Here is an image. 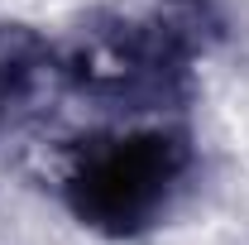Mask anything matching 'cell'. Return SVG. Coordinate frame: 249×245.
Instances as JSON below:
<instances>
[{"instance_id":"6da1fadb","label":"cell","mask_w":249,"mask_h":245,"mask_svg":"<svg viewBox=\"0 0 249 245\" xmlns=\"http://www.w3.org/2000/svg\"><path fill=\"white\" fill-rule=\"evenodd\" d=\"M225 29L220 0H154L144 15H101L58 48V77L106 106H168L187 96L192 67L220 48Z\"/></svg>"},{"instance_id":"7a4b0ae2","label":"cell","mask_w":249,"mask_h":245,"mask_svg":"<svg viewBox=\"0 0 249 245\" xmlns=\"http://www.w3.org/2000/svg\"><path fill=\"white\" fill-rule=\"evenodd\" d=\"M192 144L178 130H120L82 140L62 168V202L87 231L129 241L154 231L192 178Z\"/></svg>"},{"instance_id":"3957f363","label":"cell","mask_w":249,"mask_h":245,"mask_svg":"<svg viewBox=\"0 0 249 245\" xmlns=\"http://www.w3.org/2000/svg\"><path fill=\"white\" fill-rule=\"evenodd\" d=\"M58 77V48L24 24H0V121Z\"/></svg>"}]
</instances>
